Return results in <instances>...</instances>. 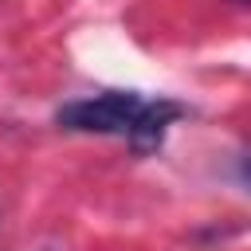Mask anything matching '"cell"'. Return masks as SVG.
<instances>
[{"instance_id":"cell-1","label":"cell","mask_w":251,"mask_h":251,"mask_svg":"<svg viewBox=\"0 0 251 251\" xmlns=\"http://www.w3.org/2000/svg\"><path fill=\"white\" fill-rule=\"evenodd\" d=\"M184 114V106L169 98H141L133 90H106L94 98H75L59 106L55 122L78 133H114L129 137L133 153H153L165 141V129Z\"/></svg>"},{"instance_id":"cell-2","label":"cell","mask_w":251,"mask_h":251,"mask_svg":"<svg viewBox=\"0 0 251 251\" xmlns=\"http://www.w3.org/2000/svg\"><path fill=\"white\" fill-rule=\"evenodd\" d=\"M239 180H243V184L251 188V149H247V153L239 157Z\"/></svg>"}]
</instances>
